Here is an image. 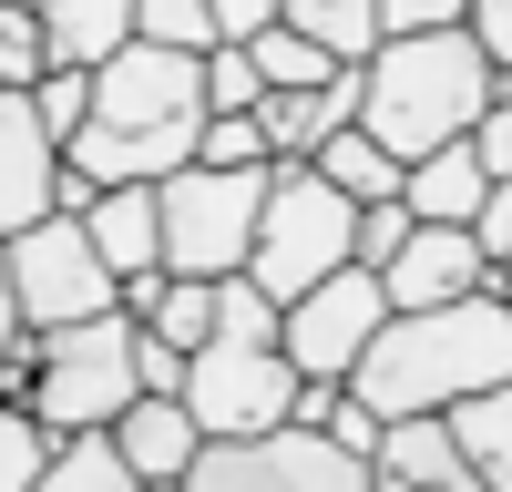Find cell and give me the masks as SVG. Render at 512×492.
<instances>
[{"label": "cell", "mask_w": 512, "mask_h": 492, "mask_svg": "<svg viewBox=\"0 0 512 492\" xmlns=\"http://www.w3.org/2000/svg\"><path fill=\"white\" fill-rule=\"evenodd\" d=\"M379 287H390V308H451V298L492 287V257L472 226H410V246L379 267Z\"/></svg>", "instance_id": "obj_11"}, {"label": "cell", "mask_w": 512, "mask_h": 492, "mask_svg": "<svg viewBox=\"0 0 512 492\" xmlns=\"http://www.w3.org/2000/svg\"><path fill=\"white\" fill-rule=\"evenodd\" d=\"M502 93H512V72H502Z\"/></svg>", "instance_id": "obj_43"}, {"label": "cell", "mask_w": 512, "mask_h": 492, "mask_svg": "<svg viewBox=\"0 0 512 492\" xmlns=\"http://www.w3.org/2000/svg\"><path fill=\"white\" fill-rule=\"evenodd\" d=\"M472 41H482V52L512 72V0H472Z\"/></svg>", "instance_id": "obj_37"}, {"label": "cell", "mask_w": 512, "mask_h": 492, "mask_svg": "<svg viewBox=\"0 0 512 492\" xmlns=\"http://www.w3.org/2000/svg\"><path fill=\"white\" fill-rule=\"evenodd\" d=\"M113 451H123L144 482H185V472H195V451H205V431H195V410H185L175 390H144V400L113 421Z\"/></svg>", "instance_id": "obj_15"}, {"label": "cell", "mask_w": 512, "mask_h": 492, "mask_svg": "<svg viewBox=\"0 0 512 492\" xmlns=\"http://www.w3.org/2000/svg\"><path fill=\"white\" fill-rule=\"evenodd\" d=\"M482 195H492V175H482L472 134L441 144V154H420L410 175H400V205H410L420 226H472V216H482Z\"/></svg>", "instance_id": "obj_16"}, {"label": "cell", "mask_w": 512, "mask_h": 492, "mask_svg": "<svg viewBox=\"0 0 512 492\" xmlns=\"http://www.w3.org/2000/svg\"><path fill=\"white\" fill-rule=\"evenodd\" d=\"M472 21V0H379V31H451Z\"/></svg>", "instance_id": "obj_34"}, {"label": "cell", "mask_w": 512, "mask_h": 492, "mask_svg": "<svg viewBox=\"0 0 512 492\" xmlns=\"http://www.w3.org/2000/svg\"><path fill=\"white\" fill-rule=\"evenodd\" d=\"M205 11H216V31H226V41H256V31L277 21V0H205Z\"/></svg>", "instance_id": "obj_38"}, {"label": "cell", "mask_w": 512, "mask_h": 492, "mask_svg": "<svg viewBox=\"0 0 512 492\" xmlns=\"http://www.w3.org/2000/svg\"><path fill=\"white\" fill-rule=\"evenodd\" d=\"M0 257H11V287H21V318L31 328H72V318L123 308V277L103 267V246H93L82 216H41L21 236H0Z\"/></svg>", "instance_id": "obj_8"}, {"label": "cell", "mask_w": 512, "mask_h": 492, "mask_svg": "<svg viewBox=\"0 0 512 492\" xmlns=\"http://www.w3.org/2000/svg\"><path fill=\"white\" fill-rule=\"evenodd\" d=\"M31 492H144V472L113 451V431H72V441H52Z\"/></svg>", "instance_id": "obj_20"}, {"label": "cell", "mask_w": 512, "mask_h": 492, "mask_svg": "<svg viewBox=\"0 0 512 492\" xmlns=\"http://www.w3.org/2000/svg\"><path fill=\"white\" fill-rule=\"evenodd\" d=\"M441 421H451V441H461V451H472V472H482V462H502V451H512V380H492V390H472V400H451Z\"/></svg>", "instance_id": "obj_24"}, {"label": "cell", "mask_w": 512, "mask_h": 492, "mask_svg": "<svg viewBox=\"0 0 512 492\" xmlns=\"http://www.w3.org/2000/svg\"><path fill=\"white\" fill-rule=\"evenodd\" d=\"M195 134H205V52L123 41L113 62H93V113L62 144V164L93 185H164L175 164H195Z\"/></svg>", "instance_id": "obj_1"}, {"label": "cell", "mask_w": 512, "mask_h": 492, "mask_svg": "<svg viewBox=\"0 0 512 492\" xmlns=\"http://www.w3.org/2000/svg\"><path fill=\"white\" fill-rule=\"evenodd\" d=\"M144 328H154L164 349H185V359H195L205 339H216V277H164V298H154Z\"/></svg>", "instance_id": "obj_22"}, {"label": "cell", "mask_w": 512, "mask_h": 492, "mask_svg": "<svg viewBox=\"0 0 512 492\" xmlns=\"http://www.w3.org/2000/svg\"><path fill=\"white\" fill-rule=\"evenodd\" d=\"M256 103H267L256 52H246V41H216V52H205V113H256Z\"/></svg>", "instance_id": "obj_28"}, {"label": "cell", "mask_w": 512, "mask_h": 492, "mask_svg": "<svg viewBox=\"0 0 512 492\" xmlns=\"http://www.w3.org/2000/svg\"><path fill=\"white\" fill-rule=\"evenodd\" d=\"M185 492H369V462L359 451H338L328 431H256V441H205Z\"/></svg>", "instance_id": "obj_9"}, {"label": "cell", "mask_w": 512, "mask_h": 492, "mask_svg": "<svg viewBox=\"0 0 512 492\" xmlns=\"http://www.w3.org/2000/svg\"><path fill=\"white\" fill-rule=\"evenodd\" d=\"M492 287H502V298H512V257H502V267H492Z\"/></svg>", "instance_id": "obj_42"}, {"label": "cell", "mask_w": 512, "mask_h": 492, "mask_svg": "<svg viewBox=\"0 0 512 492\" xmlns=\"http://www.w3.org/2000/svg\"><path fill=\"white\" fill-rule=\"evenodd\" d=\"M52 72V41H41V11L31 0H0V93H31Z\"/></svg>", "instance_id": "obj_25"}, {"label": "cell", "mask_w": 512, "mask_h": 492, "mask_svg": "<svg viewBox=\"0 0 512 492\" xmlns=\"http://www.w3.org/2000/svg\"><path fill=\"white\" fill-rule=\"evenodd\" d=\"M338 267H359V205L338 195L318 164H287V154H277V164H267V216H256L246 277L287 308V298H308V287L338 277Z\"/></svg>", "instance_id": "obj_5"}, {"label": "cell", "mask_w": 512, "mask_h": 492, "mask_svg": "<svg viewBox=\"0 0 512 492\" xmlns=\"http://www.w3.org/2000/svg\"><path fill=\"white\" fill-rule=\"evenodd\" d=\"M52 462V431L31 421V400H0V492H31Z\"/></svg>", "instance_id": "obj_27"}, {"label": "cell", "mask_w": 512, "mask_h": 492, "mask_svg": "<svg viewBox=\"0 0 512 492\" xmlns=\"http://www.w3.org/2000/svg\"><path fill=\"white\" fill-rule=\"evenodd\" d=\"M482 482H492V492H512V451H502V462H482Z\"/></svg>", "instance_id": "obj_40"}, {"label": "cell", "mask_w": 512, "mask_h": 492, "mask_svg": "<svg viewBox=\"0 0 512 492\" xmlns=\"http://www.w3.org/2000/svg\"><path fill=\"white\" fill-rule=\"evenodd\" d=\"M492 93H502V62L472 41V21L390 31L359 62V134H379L400 164H420V154H441V144L472 134V123L492 113Z\"/></svg>", "instance_id": "obj_3"}, {"label": "cell", "mask_w": 512, "mask_h": 492, "mask_svg": "<svg viewBox=\"0 0 512 492\" xmlns=\"http://www.w3.org/2000/svg\"><path fill=\"white\" fill-rule=\"evenodd\" d=\"M379 328H390V287H379V267H338V277L308 287V298L277 308V349L297 359V380H349Z\"/></svg>", "instance_id": "obj_10"}, {"label": "cell", "mask_w": 512, "mask_h": 492, "mask_svg": "<svg viewBox=\"0 0 512 492\" xmlns=\"http://www.w3.org/2000/svg\"><path fill=\"white\" fill-rule=\"evenodd\" d=\"M277 164V154H267ZM267 164H175L154 185L164 216V277H236L256 257V216H267Z\"/></svg>", "instance_id": "obj_6"}, {"label": "cell", "mask_w": 512, "mask_h": 492, "mask_svg": "<svg viewBox=\"0 0 512 492\" xmlns=\"http://www.w3.org/2000/svg\"><path fill=\"white\" fill-rule=\"evenodd\" d=\"M379 431H390V421H379V410H369L359 390H338V410H328V441H338V451H359V462H369V451H379Z\"/></svg>", "instance_id": "obj_33"}, {"label": "cell", "mask_w": 512, "mask_h": 492, "mask_svg": "<svg viewBox=\"0 0 512 492\" xmlns=\"http://www.w3.org/2000/svg\"><path fill=\"white\" fill-rule=\"evenodd\" d=\"M308 164H318V175H328L338 195H349V205H390V195H400V175H410V164H400L390 144H379V134H359V123H349V134H328Z\"/></svg>", "instance_id": "obj_19"}, {"label": "cell", "mask_w": 512, "mask_h": 492, "mask_svg": "<svg viewBox=\"0 0 512 492\" xmlns=\"http://www.w3.org/2000/svg\"><path fill=\"white\" fill-rule=\"evenodd\" d=\"M369 492H492V482L472 472V451L451 441L441 410H410V421L379 431V451H369Z\"/></svg>", "instance_id": "obj_12"}, {"label": "cell", "mask_w": 512, "mask_h": 492, "mask_svg": "<svg viewBox=\"0 0 512 492\" xmlns=\"http://www.w3.org/2000/svg\"><path fill=\"white\" fill-rule=\"evenodd\" d=\"M256 123H267V154L308 164L328 134H349V123H359V62H338L328 82H308V93H267V103H256Z\"/></svg>", "instance_id": "obj_14"}, {"label": "cell", "mask_w": 512, "mask_h": 492, "mask_svg": "<svg viewBox=\"0 0 512 492\" xmlns=\"http://www.w3.org/2000/svg\"><path fill=\"white\" fill-rule=\"evenodd\" d=\"M31 113H41V134H52V144H72V134H82V113H93V72L52 62V72L31 82Z\"/></svg>", "instance_id": "obj_29"}, {"label": "cell", "mask_w": 512, "mask_h": 492, "mask_svg": "<svg viewBox=\"0 0 512 492\" xmlns=\"http://www.w3.org/2000/svg\"><path fill=\"white\" fill-rule=\"evenodd\" d=\"M52 185H62V144L41 134L31 93H0V236L52 216Z\"/></svg>", "instance_id": "obj_13"}, {"label": "cell", "mask_w": 512, "mask_h": 492, "mask_svg": "<svg viewBox=\"0 0 512 492\" xmlns=\"http://www.w3.org/2000/svg\"><path fill=\"white\" fill-rule=\"evenodd\" d=\"M512 380V298L482 287V298H451V308H390V328L359 349L349 390L379 410V421H410V410H451Z\"/></svg>", "instance_id": "obj_2"}, {"label": "cell", "mask_w": 512, "mask_h": 492, "mask_svg": "<svg viewBox=\"0 0 512 492\" xmlns=\"http://www.w3.org/2000/svg\"><path fill=\"white\" fill-rule=\"evenodd\" d=\"M246 52H256V72H267V93H308V82H328V72H338V62H328L297 21H267Z\"/></svg>", "instance_id": "obj_23"}, {"label": "cell", "mask_w": 512, "mask_h": 492, "mask_svg": "<svg viewBox=\"0 0 512 492\" xmlns=\"http://www.w3.org/2000/svg\"><path fill=\"white\" fill-rule=\"evenodd\" d=\"M195 164H267V123H256V113H205Z\"/></svg>", "instance_id": "obj_31"}, {"label": "cell", "mask_w": 512, "mask_h": 492, "mask_svg": "<svg viewBox=\"0 0 512 492\" xmlns=\"http://www.w3.org/2000/svg\"><path fill=\"white\" fill-rule=\"evenodd\" d=\"M31 11H41L52 62H72V72H93V62H113L134 41V0H31Z\"/></svg>", "instance_id": "obj_18"}, {"label": "cell", "mask_w": 512, "mask_h": 492, "mask_svg": "<svg viewBox=\"0 0 512 492\" xmlns=\"http://www.w3.org/2000/svg\"><path fill=\"white\" fill-rule=\"evenodd\" d=\"M410 226H420V216H410L400 195H390V205H359V267H390L400 246H410Z\"/></svg>", "instance_id": "obj_32"}, {"label": "cell", "mask_w": 512, "mask_h": 492, "mask_svg": "<svg viewBox=\"0 0 512 492\" xmlns=\"http://www.w3.org/2000/svg\"><path fill=\"white\" fill-rule=\"evenodd\" d=\"M277 21H297L328 62H369L379 41H390L379 31V0H277Z\"/></svg>", "instance_id": "obj_21"}, {"label": "cell", "mask_w": 512, "mask_h": 492, "mask_svg": "<svg viewBox=\"0 0 512 492\" xmlns=\"http://www.w3.org/2000/svg\"><path fill=\"white\" fill-rule=\"evenodd\" d=\"M31 339V318H21V287H11V257H0V359H11Z\"/></svg>", "instance_id": "obj_39"}, {"label": "cell", "mask_w": 512, "mask_h": 492, "mask_svg": "<svg viewBox=\"0 0 512 492\" xmlns=\"http://www.w3.org/2000/svg\"><path fill=\"white\" fill-rule=\"evenodd\" d=\"M472 154H482V175H512V93H492V113L472 123Z\"/></svg>", "instance_id": "obj_35"}, {"label": "cell", "mask_w": 512, "mask_h": 492, "mask_svg": "<svg viewBox=\"0 0 512 492\" xmlns=\"http://www.w3.org/2000/svg\"><path fill=\"white\" fill-rule=\"evenodd\" d=\"M134 369H144V390H175V400H185V349H164L154 328H144V349H134Z\"/></svg>", "instance_id": "obj_36"}, {"label": "cell", "mask_w": 512, "mask_h": 492, "mask_svg": "<svg viewBox=\"0 0 512 492\" xmlns=\"http://www.w3.org/2000/svg\"><path fill=\"white\" fill-rule=\"evenodd\" d=\"M31 339H41V369H31V421L52 431V441H72V431H113L123 410L144 400V369H134L144 318L103 308V318H72V328H31Z\"/></svg>", "instance_id": "obj_4"}, {"label": "cell", "mask_w": 512, "mask_h": 492, "mask_svg": "<svg viewBox=\"0 0 512 492\" xmlns=\"http://www.w3.org/2000/svg\"><path fill=\"white\" fill-rule=\"evenodd\" d=\"M82 226H93V246H103V267H113V277L164 267V216H154V185H103Z\"/></svg>", "instance_id": "obj_17"}, {"label": "cell", "mask_w": 512, "mask_h": 492, "mask_svg": "<svg viewBox=\"0 0 512 492\" xmlns=\"http://www.w3.org/2000/svg\"><path fill=\"white\" fill-rule=\"evenodd\" d=\"M134 41H164V52H216V11L205 0H134Z\"/></svg>", "instance_id": "obj_26"}, {"label": "cell", "mask_w": 512, "mask_h": 492, "mask_svg": "<svg viewBox=\"0 0 512 492\" xmlns=\"http://www.w3.org/2000/svg\"><path fill=\"white\" fill-rule=\"evenodd\" d=\"M0 400H21V380H11V359H0Z\"/></svg>", "instance_id": "obj_41"}, {"label": "cell", "mask_w": 512, "mask_h": 492, "mask_svg": "<svg viewBox=\"0 0 512 492\" xmlns=\"http://www.w3.org/2000/svg\"><path fill=\"white\" fill-rule=\"evenodd\" d=\"M216 339H277V298H267L246 267L216 277Z\"/></svg>", "instance_id": "obj_30"}, {"label": "cell", "mask_w": 512, "mask_h": 492, "mask_svg": "<svg viewBox=\"0 0 512 492\" xmlns=\"http://www.w3.org/2000/svg\"><path fill=\"white\" fill-rule=\"evenodd\" d=\"M185 410L205 441H256L297 410V359L277 339H205L185 359Z\"/></svg>", "instance_id": "obj_7"}]
</instances>
